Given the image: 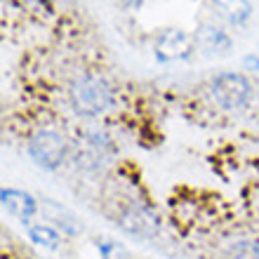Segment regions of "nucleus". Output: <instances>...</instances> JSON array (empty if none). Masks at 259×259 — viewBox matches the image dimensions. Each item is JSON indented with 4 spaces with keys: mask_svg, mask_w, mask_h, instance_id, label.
I'll return each mask as SVG.
<instances>
[{
    "mask_svg": "<svg viewBox=\"0 0 259 259\" xmlns=\"http://www.w3.org/2000/svg\"><path fill=\"white\" fill-rule=\"evenodd\" d=\"M68 97H71V106L80 116L88 118L102 116L113 104V92H111L109 82L99 78V75H82V78H78L68 90Z\"/></svg>",
    "mask_w": 259,
    "mask_h": 259,
    "instance_id": "1",
    "label": "nucleus"
},
{
    "mask_svg": "<svg viewBox=\"0 0 259 259\" xmlns=\"http://www.w3.org/2000/svg\"><path fill=\"white\" fill-rule=\"evenodd\" d=\"M116 226L123 233H127V236L151 240L156 238L158 231H160V219H158V214L146 203L132 200V203H127L120 210V214L116 219Z\"/></svg>",
    "mask_w": 259,
    "mask_h": 259,
    "instance_id": "2",
    "label": "nucleus"
},
{
    "mask_svg": "<svg viewBox=\"0 0 259 259\" xmlns=\"http://www.w3.org/2000/svg\"><path fill=\"white\" fill-rule=\"evenodd\" d=\"M66 139L55 130H38L28 139V156L40 170H57L66 158Z\"/></svg>",
    "mask_w": 259,
    "mask_h": 259,
    "instance_id": "3",
    "label": "nucleus"
},
{
    "mask_svg": "<svg viewBox=\"0 0 259 259\" xmlns=\"http://www.w3.org/2000/svg\"><path fill=\"white\" fill-rule=\"evenodd\" d=\"M250 80L240 73H219L210 85L214 102L222 109H240L250 99Z\"/></svg>",
    "mask_w": 259,
    "mask_h": 259,
    "instance_id": "4",
    "label": "nucleus"
},
{
    "mask_svg": "<svg viewBox=\"0 0 259 259\" xmlns=\"http://www.w3.org/2000/svg\"><path fill=\"white\" fill-rule=\"evenodd\" d=\"M196 38L189 35L182 28H167L160 33L156 42V57L160 62H175V59H186L191 55Z\"/></svg>",
    "mask_w": 259,
    "mask_h": 259,
    "instance_id": "5",
    "label": "nucleus"
},
{
    "mask_svg": "<svg viewBox=\"0 0 259 259\" xmlns=\"http://www.w3.org/2000/svg\"><path fill=\"white\" fill-rule=\"evenodd\" d=\"M111 156V146L102 135H88L75 149V163L85 170H99Z\"/></svg>",
    "mask_w": 259,
    "mask_h": 259,
    "instance_id": "6",
    "label": "nucleus"
},
{
    "mask_svg": "<svg viewBox=\"0 0 259 259\" xmlns=\"http://www.w3.org/2000/svg\"><path fill=\"white\" fill-rule=\"evenodd\" d=\"M0 200H3V207H5L12 217L19 219V222H28V219L35 214V210H38L35 198L26 191H19V189H3Z\"/></svg>",
    "mask_w": 259,
    "mask_h": 259,
    "instance_id": "7",
    "label": "nucleus"
},
{
    "mask_svg": "<svg viewBox=\"0 0 259 259\" xmlns=\"http://www.w3.org/2000/svg\"><path fill=\"white\" fill-rule=\"evenodd\" d=\"M196 42L207 52V55H226L231 50V40L224 31L214 26H200L196 33Z\"/></svg>",
    "mask_w": 259,
    "mask_h": 259,
    "instance_id": "8",
    "label": "nucleus"
},
{
    "mask_svg": "<svg viewBox=\"0 0 259 259\" xmlns=\"http://www.w3.org/2000/svg\"><path fill=\"white\" fill-rule=\"evenodd\" d=\"M212 3H214V7H217L229 21H233V24H243V21H247V17L252 14L250 0H212Z\"/></svg>",
    "mask_w": 259,
    "mask_h": 259,
    "instance_id": "9",
    "label": "nucleus"
},
{
    "mask_svg": "<svg viewBox=\"0 0 259 259\" xmlns=\"http://www.w3.org/2000/svg\"><path fill=\"white\" fill-rule=\"evenodd\" d=\"M28 236H31V240H33L35 245L45 247V250H57V247H59V243H62L59 231H57V229H52V226H48V224L31 226Z\"/></svg>",
    "mask_w": 259,
    "mask_h": 259,
    "instance_id": "10",
    "label": "nucleus"
},
{
    "mask_svg": "<svg viewBox=\"0 0 259 259\" xmlns=\"http://www.w3.org/2000/svg\"><path fill=\"white\" fill-rule=\"evenodd\" d=\"M42 210L50 212V219H52L55 224L64 226V233H68V236H75V233L80 231V226L75 224V219L71 217V214H68L66 210H62L59 205H55V203H45V205H42Z\"/></svg>",
    "mask_w": 259,
    "mask_h": 259,
    "instance_id": "11",
    "label": "nucleus"
},
{
    "mask_svg": "<svg viewBox=\"0 0 259 259\" xmlns=\"http://www.w3.org/2000/svg\"><path fill=\"white\" fill-rule=\"evenodd\" d=\"M99 254H102V259H130L127 247L120 245L118 240H104V243H99Z\"/></svg>",
    "mask_w": 259,
    "mask_h": 259,
    "instance_id": "12",
    "label": "nucleus"
},
{
    "mask_svg": "<svg viewBox=\"0 0 259 259\" xmlns=\"http://www.w3.org/2000/svg\"><path fill=\"white\" fill-rule=\"evenodd\" d=\"M231 254H233V259H259V250L252 243H238V245H233Z\"/></svg>",
    "mask_w": 259,
    "mask_h": 259,
    "instance_id": "13",
    "label": "nucleus"
},
{
    "mask_svg": "<svg viewBox=\"0 0 259 259\" xmlns=\"http://www.w3.org/2000/svg\"><path fill=\"white\" fill-rule=\"evenodd\" d=\"M125 7H132V10H137V7H142L144 0H120Z\"/></svg>",
    "mask_w": 259,
    "mask_h": 259,
    "instance_id": "14",
    "label": "nucleus"
},
{
    "mask_svg": "<svg viewBox=\"0 0 259 259\" xmlns=\"http://www.w3.org/2000/svg\"><path fill=\"white\" fill-rule=\"evenodd\" d=\"M245 66L259 68V57H245Z\"/></svg>",
    "mask_w": 259,
    "mask_h": 259,
    "instance_id": "15",
    "label": "nucleus"
}]
</instances>
